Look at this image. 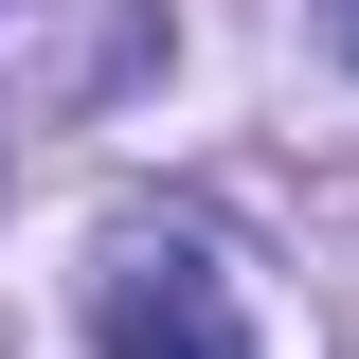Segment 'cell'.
I'll return each mask as SVG.
<instances>
[{"label": "cell", "mask_w": 359, "mask_h": 359, "mask_svg": "<svg viewBox=\"0 0 359 359\" xmlns=\"http://www.w3.org/2000/svg\"><path fill=\"white\" fill-rule=\"evenodd\" d=\"M0 18H18V0H0Z\"/></svg>", "instance_id": "cell-3"}, {"label": "cell", "mask_w": 359, "mask_h": 359, "mask_svg": "<svg viewBox=\"0 0 359 359\" xmlns=\"http://www.w3.org/2000/svg\"><path fill=\"white\" fill-rule=\"evenodd\" d=\"M90 359H252V269L216 216H108L90 233Z\"/></svg>", "instance_id": "cell-1"}, {"label": "cell", "mask_w": 359, "mask_h": 359, "mask_svg": "<svg viewBox=\"0 0 359 359\" xmlns=\"http://www.w3.org/2000/svg\"><path fill=\"white\" fill-rule=\"evenodd\" d=\"M323 36H341V54H359V0H323Z\"/></svg>", "instance_id": "cell-2"}]
</instances>
